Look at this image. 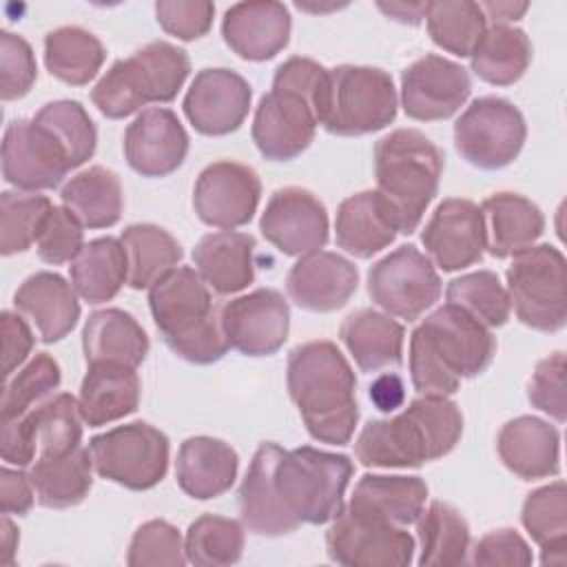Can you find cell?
<instances>
[{
  "label": "cell",
  "mask_w": 567,
  "mask_h": 567,
  "mask_svg": "<svg viewBox=\"0 0 567 567\" xmlns=\"http://www.w3.org/2000/svg\"><path fill=\"white\" fill-rule=\"evenodd\" d=\"M496 341L467 310L445 303L430 312L410 337V377L421 396H450L461 379L485 372Z\"/></svg>",
  "instance_id": "cell-1"
},
{
  "label": "cell",
  "mask_w": 567,
  "mask_h": 567,
  "mask_svg": "<svg viewBox=\"0 0 567 567\" xmlns=\"http://www.w3.org/2000/svg\"><path fill=\"white\" fill-rule=\"evenodd\" d=\"M330 69L310 58H288L259 100L252 117V142L270 162L301 155L315 140L328 102Z\"/></svg>",
  "instance_id": "cell-2"
},
{
  "label": "cell",
  "mask_w": 567,
  "mask_h": 567,
  "mask_svg": "<svg viewBox=\"0 0 567 567\" xmlns=\"http://www.w3.org/2000/svg\"><path fill=\"white\" fill-rule=\"evenodd\" d=\"M288 392L308 434L328 445L350 443L357 421V377L332 341H308L288 354Z\"/></svg>",
  "instance_id": "cell-3"
},
{
  "label": "cell",
  "mask_w": 567,
  "mask_h": 567,
  "mask_svg": "<svg viewBox=\"0 0 567 567\" xmlns=\"http://www.w3.org/2000/svg\"><path fill=\"white\" fill-rule=\"evenodd\" d=\"M463 434V414L447 396H419L390 419L370 421L354 441L365 467H421L450 454Z\"/></svg>",
  "instance_id": "cell-4"
},
{
  "label": "cell",
  "mask_w": 567,
  "mask_h": 567,
  "mask_svg": "<svg viewBox=\"0 0 567 567\" xmlns=\"http://www.w3.org/2000/svg\"><path fill=\"white\" fill-rule=\"evenodd\" d=\"M148 308L166 346L184 361L206 365L228 352L210 288L190 266H177L148 288Z\"/></svg>",
  "instance_id": "cell-5"
},
{
  "label": "cell",
  "mask_w": 567,
  "mask_h": 567,
  "mask_svg": "<svg viewBox=\"0 0 567 567\" xmlns=\"http://www.w3.org/2000/svg\"><path fill=\"white\" fill-rule=\"evenodd\" d=\"M443 173L441 148L416 128H396L374 146L377 193L388 204L399 233L419 228Z\"/></svg>",
  "instance_id": "cell-6"
},
{
  "label": "cell",
  "mask_w": 567,
  "mask_h": 567,
  "mask_svg": "<svg viewBox=\"0 0 567 567\" xmlns=\"http://www.w3.org/2000/svg\"><path fill=\"white\" fill-rule=\"evenodd\" d=\"M190 73L184 49L155 40L117 60L97 80L91 100L104 117L122 120L151 102H171Z\"/></svg>",
  "instance_id": "cell-7"
},
{
  "label": "cell",
  "mask_w": 567,
  "mask_h": 567,
  "mask_svg": "<svg viewBox=\"0 0 567 567\" xmlns=\"http://www.w3.org/2000/svg\"><path fill=\"white\" fill-rule=\"evenodd\" d=\"M352 472L354 465L346 454L301 445L281 452L275 465V489L299 525H323L341 514Z\"/></svg>",
  "instance_id": "cell-8"
},
{
  "label": "cell",
  "mask_w": 567,
  "mask_h": 567,
  "mask_svg": "<svg viewBox=\"0 0 567 567\" xmlns=\"http://www.w3.org/2000/svg\"><path fill=\"white\" fill-rule=\"evenodd\" d=\"M507 295L520 323L538 332H558L567 323V261L549 244L514 255L507 268Z\"/></svg>",
  "instance_id": "cell-9"
},
{
  "label": "cell",
  "mask_w": 567,
  "mask_h": 567,
  "mask_svg": "<svg viewBox=\"0 0 567 567\" xmlns=\"http://www.w3.org/2000/svg\"><path fill=\"white\" fill-rule=\"evenodd\" d=\"M396 89L383 69L341 64L330 69L321 126L332 135H368L396 117Z\"/></svg>",
  "instance_id": "cell-10"
},
{
  "label": "cell",
  "mask_w": 567,
  "mask_h": 567,
  "mask_svg": "<svg viewBox=\"0 0 567 567\" xmlns=\"http://www.w3.org/2000/svg\"><path fill=\"white\" fill-rule=\"evenodd\" d=\"M95 472L126 489H151L168 470V439L151 423L117 425L89 441Z\"/></svg>",
  "instance_id": "cell-11"
},
{
  "label": "cell",
  "mask_w": 567,
  "mask_h": 567,
  "mask_svg": "<svg viewBox=\"0 0 567 567\" xmlns=\"http://www.w3.org/2000/svg\"><path fill=\"white\" fill-rule=\"evenodd\" d=\"M527 137L523 113L505 97L485 95L474 100L454 124V144L461 157L481 168L509 166Z\"/></svg>",
  "instance_id": "cell-12"
},
{
  "label": "cell",
  "mask_w": 567,
  "mask_h": 567,
  "mask_svg": "<svg viewBox=\"0 0 567 567\" xmlns=\"http://www.w3.org/2000/svg\"><path fill=\"white\" fill-rule=\"evenodd\" d=\"M368 292L388 315L414 321L441 297V277L416 246L405 244L372 264Z\"/></svg>",
  "instance_id": "cell-13"
},
{
  "label": "cell",
  "mask_w": 567,
  "mask_h": 567,
  "mask_svg": "<svg viewBox=\"0 0 567 567\" xmlns=\"http://www.w3.org/2000/svg\"><path fill=\"white\" fill-rule=\"evenodd\" d=\"M71 159L60 140L35 120H13L2 140V177L24 190L55 188L71 171Z\"/></svg>",
  "instance_id": "cell-14"
},
{
  "label": "cell",
  "mask_w": 567,
  "mask_h": 567,
  "mask_svg": "<svg viewBox=\"0 0 567 567\" xmlns=\"http://www.w3.org/2000/svg\"><path fill=\"white\" fill-rule=\"evenodd\" d=\"M326 549L343 567H408L416 547L403 527L361 518L343 507L326 534Z\"/></svg>",
  "instance_id": "cell-15"
},
{
  "label": "cell",
  "mask_w": 567,
  "mask_h": 567,
  "mask_svg": "<svg viewBox=\"0 0 567 567\" xmlns=\"http://www.w3.org/2000/svg\"><path fill=\"white\" fill-rule=\"evenodd\" d=\"M219 319L230 348L246 357H268L288 339L290 306L279 290L257 288L226 301Z\"/></svg>",
  "instance_id": "cell-16"
},
{
  "label": "cell",
  "mask_w": 567,
  "mask_h": 567,
  "mask_svg": "<svg viewBox=\"0 0 567 567\" xmlns=\"http://www.w3.org/2000/svg\"><path fill=\"white\" fill-rule=\"evenodd\" d=\"M259 197V175L246 164L221 159L199 173L193 188V208L204 224L233 230L252 219Z\"/></svg>",
  "instance_id": "cell-17"
},
{
  "label": "cell",
  "mask_w": 567,
  "mask_h": 567,
  "mask_svg": "<svg viewBox=\"0 0 567 567\" xmlns=\"http://www.w3.org/2000/svg\"><path fill=\"white\" fill-rule=\"evenodd\" d=\"M470 73L443 55L427 53L401 75V106L408 117L439 122L452 117L470 97Z\"/></svg>",
  "instance_id": "cell-18"
},
{
  "label": "cell",
  "mask_w": 567,
  "mask_h": 567,
  "mask_svg": "<svg viewBox=\"0 0 567 567\" xmlns=\"http://www.w3.org/2000/svg\"><path fill=\"white\" fill-rule=\"evenodd\" d=\"M259 230L279 252L301 257L326 246L330 230L328 210L315 193L286 186L270 195Z\"/></svg>",
  "instance_id": "cell-19"
},
{
  "label": "cell",
  "mask_w": 567,
  "mask_h": 567,
  "mask_svg": "<svg viewBox=\"0 0 567 567\" xmlns=\"http://www.w3.org/2000/svg\"><path fill=\"white\" fill-rule=\"evenodd\" d=\"M421 241L430 261L445 272L478 264L485 252L481 208L472 199H443L425 224Z\"/></svg>",
  "instance_id": "cell-20"
},
{
  "label": "cell",
  "mask_w": 567,
  "mask_h": 567,
  "mask_svg": "<svg viewBox=\"0 0 567 567\" xmlns=\"http://www.w3.org/2000/svg\"><path fill=\"white\" fill-rule=\"evenodd\" d=\"M250 84L230 69H204L184 95V113L195 131L204 135H228L237 131L250 109Z\"/></svg>",
  "instance_id": "cell-21"
},
{
  "label": "cell",
  "mask_w": 567,
  "mask_h": 567,
  "mask_svg": "<svg viewBox=\"0 0 567 567\" xmlns=\"http://www.w3.org/2000/svg\"><path fill=\"white\" fill-rule=\"evenodd\" d=\"M188 153V133L171 109H144L124 133V157L144 177L175 173Z\"/></svg>",
  "instance_id": "cell-22"
},
{
  "label": "cell",
  "mask_w": 567,
  "mask_h": 567,
  "mask_svg": "<svg viewBox=\"0 0 567 567\" xmlns=\"http://www.w3.org/2000/svg\"><path fill=\"white\" fill-rule=\"evenodd\" d=\"M357 286V266L330 250L301 255L286 277V290L290 299L310 312H332L346 306Z\"/></svg>",
  "instance_id": "cell-23"
},
{
  "label": "cell",
  "mask_w": 567,
  "mask_h": 567,
  "mask_svg": "<svg viewBox=\"0 0 567 567\" xmlns=\"http://www.w3.org/2000/svg\"><path fill=\"white\" fill-rule=\"evenodd\" d=\"M224 42L244 60L264 62L286 49L290 40V13L275 0L237 2L221 20Z\"/></svg>",
  "instance_id": "cell-24"
},
{
  "label": "cell",
  "mask_w": 567,
  "mask_h": 567,
  "mask_svg": "<svg viewBox=\"0 0 567 567\" xmlns=\"http://www.w3.org/2000/svg\"><path fill=\"white\" fill-rule=\"evenodd\" d=\"M16 310L27 317L44 343L64 339L80 319V303L73 284L58 272L40 270L29 275L13 295Z\"/></svg>",
  "instance_id": "cell-25"
},
{
  "label": "cell",
  "mask_w": 567,
  "mask_h": 567,
  "mask_svg": "<svg viewBox=\"0 0 567 567\" xmlns=\"http://www.w3.org/2000/svg\"><path fill=\"white\" fill-rule=\"evenodd\" d=\"M503 465L523 481H538L560 472V434L538 416L507 421L496 439Z\"/></svg>",
  "instance_id": "cell-26"
},
{
  "label": "cell",
  "mask_w": 567,
  "mask_h": 567,
  "mask_svg": "<svg viewBox=\"0 0 567 567\" xmlns=\"http://www.w3.org/2000/svg\"><path fill=\"white\" fill-rule=\"evenodd\" d=\"M284 447L261 443L250 461V467L239 487V512L244 525L259 536L292 534L299 523L284 509L275 489V465Z\"/></svg>",
  "instance_id": "cell-27"
},
{
  "label": "cell",
  "mask_w": 567,
  "mask_h": 567,
  "mask_svg": "<svg viewBox=\"0 0 567 567\" xmlns=\"http://www.w3.org/2000/svg\"><path fill=\"white\" fill-rule=\"evenodd\" d=\"M427 485L419 476L365 474L354 485L348 512L390 525H412L425 509Z\"/></svg>",
  "instance_id": "cell-28"
},
{
  "label": "cell",
  "mask_w": 567,
  "mask_h": 567,
  "mask_svg": "<svg viewBox=\"0 0 567 567\" xmlns=\"http://www.w3.org/2000/svg\"><path fill=\"white\" fill-rule=\"evenodd\" d=\"M237 452L213 436H190L179 445L175 478L182 492L197 501L217 498L237 478Z\"/></svg>",
  "instance_id": "cell-29"
},
{
  "label": "cell",
  "mask_w": 567,
  "mask_h": 567,
  "mask_svg": "<svg viewBox=\"0 0 567 567\" xmlns=\"http://www.w3.org/2000/svg\"><path fill=\"white\" fill-rule=\"evenodd\" d=\"M396 221L377 190H361L343 199L337 208V246L357 259H370L396 237Z\"/></svg>",
  "instance_id": "cell-30"
},
{
  "label": "cell",
  "mask_w": 567,
  "mask_h": 567,
  "mask_svg": "<svg viewBox=\"0 0 567 567\" xmlns=\"http://www.w3.org/2000/svg\"><path fill=\"white\" fill-rule=\"evenodd\" d=\"M255 237L237 230L204 235L195 250V270L217 295L244 290L255 279Z\"/></svg>",
  "instance_id": "cell-31"
},
{
  "label": "cell",
  "mask_w": 567,
  "mask_h": 567,
  "mask_svg": "<svg viewBox=\"0 0 567 567\" xmlns=\"http://www.w3.org/2000/svg\"><path fill=\"white\" fill-rule=\"evenodd\" d=\"M82 348L86 365L109 363L135 370L148 354V337L131 312L104 308L84 321Z\"/></svg>",
  "instance_id": "cell-32"
},
{
  "label": "cell",
  "mask_w": 567,
  "mask_h": 567,
  "mask_svg": "<svg viewBox=\"0 0 567 567\" xmlns=\"http://www.w3.org/2000/svg\"><path fill=\"white\" fill-rule=\"evenodd\" d=\"M478 208L485 224V248L498 259L534 246L545 230L540 208L518 193H496Z\"/></svg>",
  "instance_id": "cell-33"
},
{
  "label": "cell",
  "mask_w": 567,
  "mask_h": 567,
  "mask_svg": "<svg viewBox=\"0 0 567 567\" xmlns=\"http://www.w3.org/2000/svg\"><path fill=\"white\" fill-rule=\"evenodd\" d=\"M142 383L133 368L91 363L80 385L78 403L89 427H100L133 414L140 405Z\"/></svg>",
  "instance_id": "cell-34"
},
{
  "label": "cell",
  "mask_w": 567,
  "mask_h": 567,
  "mask_svg": "<svg viewBox=\"0 0 567 567\" xmlns=\"http://www.w3.org/2000/svg\"><path fill=\"white\" fill-rule=\"evenodd\" d=\"M339 337L361 372L399 368L403 361V326L379 310L350 312L339 328Z\"/></svg>",
  "instance_id": "cell-35"
},
{
  "label": "cell",
  "mask_w": 567,
  "mask_h": 567,
  "mask_svg": "<svg viewBox=\"0 0 567 567\" xmlns=\"http://www.w3.org/2000/svg\"><path fill=\"white\" fill-rule=\"evenodd\" d=\"M69 275L75 292L86 303L111 301L128 284V255L122 239H91L71 261Z\"/></svg>",
  "instance_id": "cell-36"
},
{
  "label": "cell",
  "mask_w": 567,
  "mask_h": 567,
  "mask_svg": "<svg viewBox=\"0 0 567 567\" xmlns=\"http://www.w3.org/2000/svg\"><path fill=\"white\" fill-rule=\"evenodd\" d=\"M93 470L91 452L84 445L62 456H38L29 470L35 501L51 509L82 503L91 492Z\"/></svg>",
  "instance_id": "cell-37"
},
{
  "label": "cell",
  "mask_w": 567,
  "mask_h": 567,
  "mask_svg": "<svg viewBox=\"0 0 567 567\" xmlns=\"http://www.w3.org/2000/svg\"><path fill=\"white\" fill-rule=\"evenodd\" d=\"M60 199L84 228H109L120 221L124 208L120 177L104 166H91L73 175L62 186Z\"/></svg>",
  "instance_id": "cell-38"
},
{
  "label": "cell",
  "mask_w": 567,
  "mask_h": 567,
  "mask_svg": "<svg viewBox=\"0 0 567 567\" xmlns=\"http://www.w3.org/2000/svg\"><path fill=\"white\" fill-rule=\"evenodd\" d=\"M532 62L527 33L512 24H492L470 53L472 71L487 84L509 86L518 82Z\"/></svg>",
  "instance_id": "cell-39"
},
{
  "label": "cell",
  "mask_w": 567,
  "mask_h": 567,
  "mask_svg": "<svg viewBox=\"0 0 567 567\" xmlns=\"http://www.w3.org/2000/svg\"><path fill=\"white\" fill-rule=\"evenodd\" d=\"M421 567H456L467 563L470 525L463 514L443 501H432L416 518Z\"/></svg>",
  "instance_id": "cell-40"
},
{
  "label": "cell",
  "mask_w": 567,
  "mask_h": 567,
  "mask_svg": "<svg viewBox=\"0 0 567 567\" xmlns=\"http://www.w3.org/2000/svg\"><path fill=\"white\" fill-rule=\"evenodd\" d=\"M523 527L540 547L543 565H565L567 560V489L554 481L534 489L520 512Z\"/></svg>",
  "instance_id": "cell-41"
},
{
  "label": "cell",
  "mask_w": 567,
  "mask_h": 567,
  "mask_svg": "<svg viewBox=\"0 0 567 567\" xmlns=\"http://www.w3.org/2000/svg\"><path fill=\"white\" fill-rule=\"evenodd\" d=\"M120 239L128 255V286L133 290L155 286L182 259L179 241L155 224H131Z\"/></svg>",
  "instance_id": "cell-42"
},
{
  "label": "cell",
  "mask_w": 567,
  "mask_h": 567,
  "mask_svg": "<svg viewBox=\"0 0 567 567\" xmlns=\"http://www.w3.org/2000/svg\"><path fill=\"white\" fill-rule=\"evenodd\" d=\"M104 58V44L82 27H58L44 38L47 71L60 82L73 86L89 84L102 69Z\"/></svg>",
  "instance_id": "cell-43"
},
{
  "label": "cell",
  "mask_w": 567,
  "mask_h": 567,
  "mask_svg": "<svg viewBox=\"0 0 567 567\" xmlns=\"http://www.w3.org/2000/svg\"><path fill=\"white\" fill-rule=\"evenodd\" d=\"M38 443V456H62L82 445V412L73 394L60 392L27 414Z\"/></svg>",
  "instance_id": "cell-44"
},
{
  "label": "cell",
  "mask_w": 567,
  "mask_h": 567,
  "mask_svg": "<svg viewBox=\"0 0 567 567\" xmlns=\"http://www.w3.org/2000/svg\"><path fill=\"white\" fill-rule=\"evenodd\" d=\"M423 18L434 44L458 58H470L472 49L487 29V20L478 2L470 0L425 2Z\"/></svg>",
  "instance_id": "cell-45"
},
{
  "label": "cell",
  "mask_w": 567,
  "mask_h": 567,
  "mask_svg": "<svg viewBox=\"0 0 567 567\" xmlns=\"http://www.w3.org/2000/svg\"><path fill=\"white\" fill-rule=\"evenodd\" d=\"M246 534L239 520L204 514L188 525L184 549L188 563L197 567H226L239 563Z\"/></svg>",
  "instance_id": "cell-46"
},
{
  "label": "cell",
  "mask_w": 567,
  "mask_h": 567,
  "mask_svg": "<svg viewBox=\"0 0 567 567\" xmlns=\"http://www.w3.org/2000/svg\"><path fill=\"white\" fill-rule=\"evenodd\" d=\"M447 303L467 310L487 328L505 326L512 312V301L507 288L492 270H476L461 275L447 284Z\"/></svg>",
  "instance_id": "cell-47"
},
{
  "label": "cell",
  "mask_w": 567,
  "mask_h": 567,
  "mask_svg": "<svg viewBox=\"0 0 567 567\" xmlns=\"http://www.w3.org/2000/svg\"><path fill=\"white\" fill-rule=\"evenodd\" d=\"M51 208L44 195L4 190L0 195V252L9 257L29 250Z\"/></svg>",
  "instance_id": "cell-48"
},
{
  "label": "cell",
  "mask_w": 567,
  "mask_h": 567,
  "mask_svg": "<svg viewBox=\"0 0 567 567\" xmlns=\"http://www.w3.org/2000/svg\"><path fill=\"white\" fill-rule=\"evenodd\" d=\"M42 126H47L64 146L71 166L78 168L86 159L93 157L97 144V131L84 106L75 100H55L44 104L35 117Z\"/></svg>",
  "instance_id": "cell-49"
},
{
  "label": "cell",
  "mask_w": 567,
  "mask_h": 567,
  "mask_svg": "<svg viewBox=\"0 0 567 567\" xmlns=\"http://www.w3.org/2000/svg\"><path fill=\"white\" fill-rule=\"evenodd\" d=\"M60 381L62 374L58 361L47 352L35 354L18 374H11L7 379L0 403L2 421L27 414L40 399L53 392Z\"/></svg>",
  "instance_id": "cell-50"
},
{
  "label": "cell",
  "mask_w": 567,
  "mask_h": 567,
  "mask_svg": "<svg viewBox=\"0 0 567 567\" xmlns=\"http://www.w3.org/2000/svg\"><path fill=\"white\" fill-rule=\"evenodd\" d=\"M126 563L131 567H182L188 563L182 534L175 525L162 518L146 520L131 538Z\"/></svg>",
  "instance_id": "cell-51"
},
{
  "label": "cell",
  "mask_w": 567,
  "mask_h": 567,
  "mask_svg": "<svg viewBox=\"0 0 567 567\" xmlns=\"http://www.w3.org/2000/svg\"><path fill=\"white\" fill-rule=\"evenodd\" d=\"M84 248V226L64 206H53L35 239L38 257L44 264L62 266L71 264Z\"/></svg>",
  "instance_id": "cell-52"
},
{
  "label": "cell",
  "mask_w": 567,
  "mask_h": 567,
  "mask_svg": "<svg viewBox=\"0 0 567 567\" xmlns=\"http://www.w3.org/2000/svg\"><path fill=\"white\" fill-rule=\"evenodd\" d=\"M38 78L31 44L11 31L0 33V97L4 102L24 97Z\"/></svg>",
  "instance_id": "cell-53"
},
{
  "label": "cell",
  "mask_w": 567,
  "mask_h": 567,
  "mask_svg": "<svg viewBox=\"0 0 567 567\" xmlns=\"http://www.w3.org/2000/svg\"><path fill=\"white\" fill-rule=\"evenodd\" d=\"M527 399L534 408L549 414L554 421L565 423L567 396H565V352L545 357L527 383Z\"/></svg>",
  "instance_id": "cell-54"
},
{
  "label": "cell",
  "mask_w": 567,
  "mask_h": 567,
  "mask_svg": "<svg viewBox=\"0 0 567 567\" xmlns=\"http://www.w3.org/2000/svg\"><path fill=\"white\" fill-rule=\"evenodd\" d=\"M155 16L166 33L188 42L208 33L215 4L208 0H159Z\"/></svg>",
  "instance_id": "cell-55"
},
{
  "label": "cell",
  "mask_w": 567,
  "mask_h": 567,
  "mask_svg": "<svg viewBox=\"0 0 567 567\" xmlns=\"http://www.w3.org/2000/svg\"><path fill=\"white\" fill-rule=\"evenodd\" d=\"M532 560L534 556L527 540L514 527H498L485 534L472 549V563L483 567H527Z\"/></svg>",
  "instance_id": "cell-56"
},
{
  "label": "cell",
  "mask_w": 567,
  "mask_h": 567,
  "mask_svg": "<svg viewBox=\"0 0 567 567\" xmlns=\"http://www.w3.org/2000/svg\"><path fill=\"white\" fill-rule=\"evenodd\" d=\"M0 332H2V374L9 379L31 354L33 332L22 315L2 310L0 315Z\"/></svg>",
  "instance_id": "cell-57"
},
{
  "label": "cell",
  "mask_w": 567,
  "mask_h": 567,
  "mask_svg": "<svg viewBox=\"0 0 567 567\" xmlns=\"http://www.w3.org/2000/svg\"><path fill=\"white\" fill-rule=\"evenodd\" d=\"M35 452H38V443L24 414L2 421L0 454L7 465L27 467L35 461Z\"/></svg>",
  "instance_id": "cell-58"
},
{
  "label": "cell",
  "mask_w": 567,
  "mask_h": 567,
  "mask_svg": "<svg viewBox=\"0 0 567 567\" xmlns=\"http://www.w3.org/2000/svg\"><path fill=\"white\" fill-rule=\"evenodd\" d=\"M35 501V489L29 474L4 465L0 470V509L2 514H27Z\"/></svg>",
  "instance_id": "cell-59"
},
{
  "label": "cell",
  "mask_w": 567,
  "mask_h": 567,
  "mask_svg": "<svg viewBox=\"0 0 567 567\" xmlns=\"http://www.w3.org/2000/svg\"><path fill=\"white\" fill-rule=\"evenodd\" d=\"M370 401L381 412H394L396 408H401L405 401V388L401 377L394 372H385L377 377L370 385Z\"/></svg>",
  "instance_id": "cell-60"
},
{
  "label": "cell",
  "mask_w": 567,
  "mask_h": 567,
  "mask_svg": "<svg viewBox=\"0 0 567 567\" xmlns=\"http://www.w3.org/2000/svg\"><path fill=\"white\" fill-rule=\"evenodd\" d=\"M481 11L485 13V20H492L494 24H509L529 9L527 2H478Z\"/></svg>",
  "instance_id": "cell-61"
},
{
  "label": "cell",
  "mask_w": 567,
  "mask_h": 567,
  "mask_svg": "<svg viewBox=\"0 0 567 567\" xmlns=\"http://www.w3.org/2000/svg\"><path fill=\"white\" fill-rule=\"evenodd\" d=\"M379 9L401 24H419L425 16V2H379Z\"/></svg>",
  "instance_id": "cell-62"
},
{
  "label": "cell",
  "mask_w": 567,
  "mask_h": 567,
  "mask_svg": "<svg viewBox=\"0 0 567 567\" xmlns=\"http://www.w3.org/2000/svg\"><path fill=\"white\" fill-rule=\"evenodd\" d=\"M0 529H2V565L11 567L16 563V551H18L20 534H18V527L11 523L9 514H2Z\"/></svg>",
  "instance_id": "cell-63"
}]
</instances>
